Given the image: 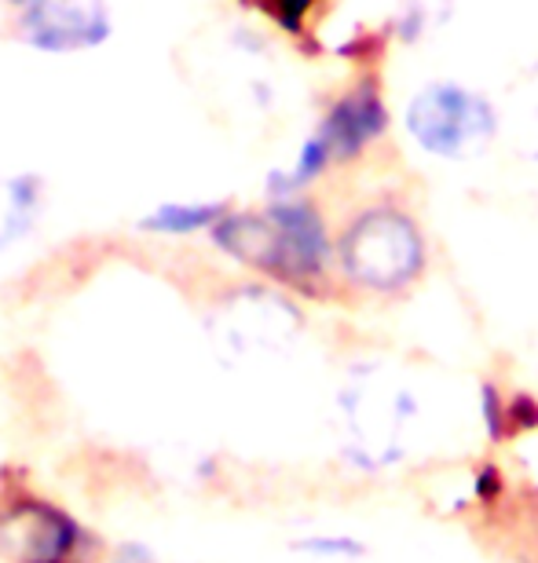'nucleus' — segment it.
<instances>
[{"mask_svg": "<svg viewBox=\"0 0 538 563\" xmlns=\"http://www.w3.org/2000/svg\"><path fill=\"white\" fill-rule=\"evenodd\" d=\"M217 250L283 286L311 289L330 267V234L305 198L272 201L264 212H228L209 231Z\"/></svg>", "mask_w": 538, "mask_h": 563, "instance_id": "nucleus-1", "label": "nucleus"}, {"mask_svg": "<svg viewBox=\"0 0 538 563\" xmlns=\"http://www.w3.org/2000/svg\"><path fill=\"white\" fill-rule=\"evenodd\" d=\"M425 245L421 234L403 212L370 209L352 220L341 239V267L359 286L370 289H399L421 275Z\"/></svg>", "mask_w": 538, "mask_h": 563, "instance_id": "nucleus-2", "label": "nucleus"}, {"mask_svg": "<svg viewBox=\"0 0 538 563\" xmlns=\"http://www.w3.org/2000/svg\"><path fill=\"white\" fill-rule=\"evenodd\" d=\"M92 553V534L63 505L33 490L0 505V556L8 563H88Z\"/></svg>", "mask_w": 538, "mask_h": 563, "instance_id": "nucleus-3", "label": "nucleus"}, {"mask_svg": "<svg viewBox=\"0 0 538 563\" xmlns=\"http://www.w3.org/2000/svg\"><path fill=\"white\" fill-rule=\"evenodd\" d=\"M407 129L418 146L436 157H465L484 151L495 136V114L480 96L454 85H432L414 96Z\"/></svg>", "mask_w": 538, "mask_h": 563, "instance_id": "nucleus-4", "label": "nucleus"}, {"mask_svg": "<svg viewBox=\"0 0 538 563\" xmlns=\"http://www.w3.org/2000/svg\"><path fill=\"white\" fill-rule=\"evenodd\" d=\"M22 37L41 52H85L110 37L103 0H37L22 8Z\"/></svg>", "mask_w": 538, "mask_h": 563, "instance_id": "nucleus-5", "label": "nucleus"}, {"mask_svg": "<svg viewBox=\"0 0 538 563\" xmlns=\"http://www.w3.org/2000/svg\"><path fill=\"white\" fill-rule=\"evenodd\" d=\"M294 308L286 300L272 297V292H239L231 303L217 308L209 319L212 341L223 352H261L294 333Z\"/></svg>", "mask_w": 538, "mask_h": 563, "instance_id": "nucleus-6", "label": "nucleus"}, {"mask_svg": "<svg viewBox=\"0 0 538 563\" xmlns=\"http://www.w3.org/2000/svg\"><path fill=\"white\" fill-rule=\"evenodd\" d=\"M385 125L388 114L381 107V96L374 92V85H363L330 110L316 136L327 143L333 162H349L366 143H374L385 132Z\"/></svg>", "mask_w": 538, "mask_h": 563, "instance_id": "nucleus-7", "label": "nucleus"}, {"mask_svg": "<svg viewBox=\"0 0 538 563\" xmlns=\"http://www.w3.org/2000/svg\"><path fill=\"white\" fill-rule=\"evenodd\" d=\"M44 195L33 176H0V253L19 245L41 217Z\"/></svg>", "mask_w": 538, "mask_h": 563, "instance_id": "nucleus-8", "label": "nucleus"}, {"mask_svg": "<svg viewBox=\"0 0 538 563\" xmlns=\"http://www.w3.org/2000/svg\"><path fill=\"white\" fill-rule=\"evenodd\" d=\"M223 217H228L223 201H162L136 220V228L143 234H162V239H187V234L212 231Z\"/></svg>", "mask_w": 538, "mask_h": 563, "instance_id": "nucleus-9", "label": "nucleus"}, {"mask_svg": "<svg viewBox=\"0 0 538 563\" xmlns=\"http://www.w3.org/2000/svg\"><path fill=\"white\" fill-rule=\"evenodd\" d=\"M297 556H308V560H330V563H349V560H363L370 549L363 538L355 534H344V531H319V534H305L297 538L294 545Z\"/></svg>", "mask_w": 538, "mask_h": 563, "instance_id": "nucleus-10", "label": "nucleus"}, {"mask_svg": "<svg viewBox=\"0 0 538 563\" xmlns=\"http://www.w3.org/2000/svg\"><path fill=\"white\" fill-rule=\"evenodd\" d=\"M480 421H484L491 443H506V391L491 385V380L480 385Z\"/></svg>", "mask_w": 538, "mask_h": 563, "instance_id": "nucleus-11", "label": "nucleus"}, {"mask_svg": "<svg viewBox=\"0 0 538 563\" xmlns=\"http://www.w3.org/2000/svg\"><path fill=\"white\" fill-rule=\"evenodd\" d=\"M517 125H520L524 146L535 154L538 151V74L528 77V85H524L517 96Z\"/></svg>", "mask_w": 538, "mask_h": 563, "instance_id": "nucleus-12", "label": "nucleus"}, {"mask_svg": "<svg viewBox=\"0 0 538 563\" xmlns=\"http://www.w3.org/2000/svg\"><path fill=\"white\" fill-rule=\"evenodd\" d=\"M473 498L480 509H491L495 501L506 498V472H502L495 461H480L473 472Z\"/></svg>", "mask_w": 538, "mask_h": 563, "instance_id": "nucleus-13", "label": "nucleus"}, {"mask_svg": "<svg viewBox=\"0 0 538 563\" xmlns=\"http://www.w3.org/2000/svg\"><path fill=\"white\" fill-rule=\"evenodd\" d=\"M535 428H538V399L524 396V391L506 396V443L524 432H535Z\"/></svg>", "mask_w": 538, "mask_h": 563, "instance_id": "nucleus-14", "label": "nucleus"}, {"mask_svg": "<svg viewBox=\"0 0 538 563\" xmlns=\"http://www.w3.org/2000/svg\"><path fill=\"white\" fill-rule=\"evenodd\" d=\"M11 4H19V8H33L37 0H11Z\"/></svg>", "mask_w": 538, "mask_h": 563, "instance_id": "nucleus-15", "label": "nucleus"}]
</instances>
